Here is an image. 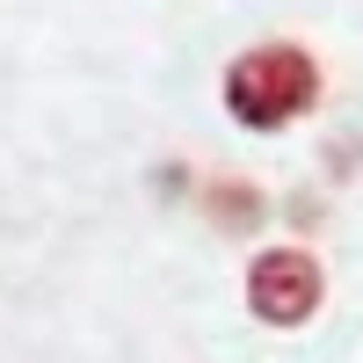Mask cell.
I'll list each match as a JSON object with an SVG mask.
<instances>
[{
  "mask_svg": "<svg viewBox=\"0 0 363 363\" xmlns=\"http://www.w3.org/2000/svg\"><path fill=\"white\" fill-rule=\"evenodd\" d=\"M218 95L240 131H284L320 109V58L306 44H255L225 66Z\"/></svg>",
  "mask_w": 363,
  "mask_h": 363,
  "instance_id": "obj_1",
  "label": "cell"
},
{
  "mask_svg": "<svg viewBox=\"0 0 363 363\" xmlns=\"http://www.w3.org/2000/svg\"><path fill=\"white\" fill-rule=\"evenodd\" d=\"M247 313L262 327H277V335H298L313 313H320V298H327V269L313 262V247H298V240H284V247H262L247 262Z\"/></svg>",
  "mask_w": 363,
  "mask_h": 363,
  "instance_id": "obj_2",
  "label": "cell"
},
{
  "mask_svg": "<svg viewBox=\"0 0 363 363\" xmlns=\"http://www.w3.org/2000/svg\"><path fill=\"white\" fill-rule=\"evenodd\" d=\"M196 203H203V218L218 225V233H233V240H247L269 218V196L255 189V182H240V174H211L203 189H196Z\"/></svg>",
  "mask_w": 363,
  "mask_h": 363,
  "instance_id": "obj_3",
  "label": "cell"
}]
</instances>
